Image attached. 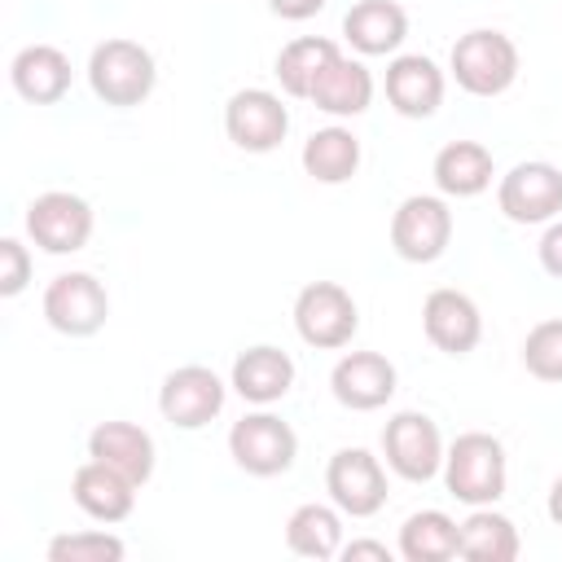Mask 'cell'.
Wrapping results in <instances>:
<instances>
[{"label": "cell", "instance_id": "cell-26", "mask_svg": "<svg viewBox=\"0 0 562 562\" xmlns=\"http://www.w3.org/2000/svg\"><path fill=\"white\" fill-rule=\"evenodd\" d=\"M285 544L299 558H316V562L338 558L342 553V509L334 501L329 505H321V501L299 505L285 518Z\"/></svg>", "mask_w": 562, "mask_h": 562}, {"label": "cell", "instance_id": "cell-18", "mask_svg": "<svg viewBox=\"0 0 562 562\" xmlns=\"http://www.w3.org/2000/svg\"><path fill=\"white\" fill-rule=\"evenodd\" d=\"M9 83L31 105H57L70 92V57L57 44H26L9 61Z\"/></svg>", "mask_w": 562, "mask_h": 562}, {"label": "cell", "instance_id": "cell-1", "mask_svg": "<svg viewBox=\"0 0 562 562\" xmlns=\"http://www.w3.org/2000/svg\"><path fill=\"white\" fill-rule=\"evenodd\" d=\"M509 483V461L505 443L487 430H465L448 443L443 452V487L461 505H496Z\"/></svg>", "mask_w": 562, "mask_h": 562}, {"label": "cell", "instance_id": "cell-35", "mask_svg": "<svg viewBox=\"0 0 562 562\" xmlns=\"http://www.w3.org/2000/svg\"><path fill=\"white\" fill-rule=\"evenodd\" d=\"M544 509H549V522H553V527H562V474L553 479V487H549V501H544Z\"/></svg>", "mask_w": 562, "mask_h": 562}, {"label": "cell", "instance_id": "cell-16", "mask_svg": "<svg viewBox=\"0 0 562 562\" xmlns=\"http://www.w3.org/2000/svg\"><path fill=\"white\" fill-rule=\"evenodd\" d=\"M422 329L443 356H470L483 338V316L479 303L461 290H430L422 303Z\"/></svg>", "mask_w": 562, "mask_h": 562}, {"label": "cell", "instance_id": "cell-31", "mask_svg": "<svg viewBox=\"0 0 562 562\" xmlns=\"http://www.w3.org/2000/svg\"><path fill=\"white\" fill-rule=\"evenodd\" d=\"M31 281V250L18 241V237H4L0 241V294L4 299H18Z\"/></svg>", "mask_w": 562, "mask_h": 562}, {"label": "cell", "instance_id": "cell-8", "mask_svg": "<svg viewBox=\"0 0 562 562\" xmlns=\"http://www.w3.org/2000/svg\"><path fill=\"white\" fill-rule=\"evenodd\" d=\"M496 206L509 224H549L562 215V171L544 158L514 162L496 184Z\"/></svg>", "mask_w": 562, "mask_h": 562}, {"label": "cell", "instance_id": "cell-2", "mask_svg": "<svg viewBox=\"0 0 562 562\" xmlns=\"http://www.w3.org/2000/svg\"><path fill=\"white\" fill-rule=\"evenodd\" d=\"M448 75L470 97H501L518 79V44L496 26H474L452 44Z\"/></svg>", "mask_w": 562, "mask_h": 562}, {"label": "cell", "instance_id": "cell-10", "mask_svg": "<svg viewBox=\"0 0 562 562\" xmlns=\"http://www.w3.org/2000/svg\"><path fill=\"white\" fill-rule=\"evenodd\" d=\"M92 206L79 193L66 189H48L26 206V237L44 250V255H75L88 246L92 237Z\"/></svg>", "mask_w": 562, "mask_h": 562}, {"label": "cell", "instance_id": "cell-4", "mask_svg": "<svg viewBox=\"0 0 562 562\" xmlns=\"http://www.w3.org/2000/svg\"><path fill=\"white\" fill-rule=\"evenodd\" d=\"M294 329L316 351H338L360 329V307L338 281H307L294 294Z\"/></svg>", "mask_w": 562, "mask_h": 562}, {"label": "cell", "instance_id": "cell-27", "mask_svg": "<svg viewBox=\"0 0 562 562\" xmlns=\"http://www.w3.org/2000/svg\"><path fill=\"white\" fill-rule=\"evenodd\" d=\"M518 549H522V540H518L514 518L496 514L492 505H474L470 518L461 522L457 558H465V562H514Z\"/></svg>", "mask_w": 562, "mask_h": 562}, {"label": "cell", "instance_id": "cell-32", "mask_svg": "<svg viewBox=\"0 0 562 562\" xmlns=\"http://www.w3.org/2000/svg\"><path fill=\"white\" fill-rule=\"evenodd\" d=\"M536 255H540V268L562 281V220H549V228H544Z\"/></svg>", "mask_w": 562, "mask_h": 562}, {"label": "cell", "instance_id": "cell-28", "mask_svg": "<svg viewBox=\"0 0 562 562\" xmlns=\"http://www.w3.org/2000/svg\"><path fill=\"white\" fill-rule=\"evenodd\" d=\"M461 522H452L443 509H417L400 527V558L404 562H448L457 558Z\"/></svg>", "mask_w": 562, "mask_h": 562}, {"label": "cell", "instance_id": "cell-11", "mask_svg": "<svg viewBox=\"0 0 562 562\" xmlns=\"http://www.w3.org/2000/svg\"><path fill=\"white\" fill-rule=\"evenodd\" d=\"M110 316V294L92 272H57L44 290V321L66 338H92Z\"/></svg>", "mask_w": 562, "mask_h": 562}, {"label": "cell", "instance_id": "cell-24", "mask_svg": "<svg viewBox=\"0 0 562 562\" xmlns=\"http://www.w3.org/2000/svg\"><path fill=\"white\" fill-rule=\"evenodd\" d=\"M307 101H312L316 110L334 114V119H356V114H364L369 101H373V75H369V66H364L360 57H338V61L316 79V88H312Z\"/></svg>", "mask_w": 562, "mask_h": 562}, {"label": "cell", "instance_id": "cell-3", "mask_svg": "<svg viewBox=\"0 0 562 562\" xmlns=\"http://www.w3.org/2000/svg\"><path fill=\"white\" fill-rule=\"evenodd\" d=\"M88 83L105 105L132 110V105L149 101V92L158 83L154 53L136 40H101L88 57Z\"/></svg>", "mask_w": 562, "mask_h": 562}, {"label": "cell", "instance_id": "cell-6", "mask_svg": "<svg viewBox=\"0 0 562 562\" xmlns=\"http://www.w3.org/2000/svg\"><path fill=\"white\" fill-rule=\"evenodd\" d=\"M452 241V206L435 193H408L391 215V246L404 263H435Z\"/></svg>", "mask_w": 562, "mask_h": 562}, {"label": "cell", "instance_id": "cell-23", "mask_svg": "<svg viewBox=\"0 0 562 562\" xmlns=\"http://www.w3.org/2000/svg\"><path fill=\"white\" fill-rule=\"evenodd\" d=\"M338 57H342V48H338L334 40H325V35H299V40H290V44L277 53L272 75H277V83H281L285 97L307 101L312 88H316V79H321Z\"/></svg>", "mask_w": 562, "mask_h": 562}, {"label": "cell", "instance_id": "cell-5", "mask_svg": "<svg viewBox=\"0 0 562 562\" xmlns=\"http://www.w3.org/2000/svg\"><path fill=\"white\" fill-rule=\"evenodd\" d=\"M228 457L255 474V479H277L294 465L299 457V435L290 422H281L277 413H246L241 422H233L228 430Z\"/></svg>", "mask_w": 562, "mask_h": 562}, {"label": "cell", "instance_id": "cell-17", "mask_svg": "<svg viewBox=\"0 0 562 562\" xmlns=\"http://www.w3.org/2000/svg\"><path fill=\"white\" fill-rule=\"evenodd\" d=\"M88 457L101 461V465H110V470H119L136 487H145L154 479V461H158L154 435L145 426H136V422H101V426H92Z\"/></svg>", "mask_w": 562, "mask_h": 562}, {"label": "cell", "instance_id": "cell-25", "mask_svg": "<svg viewBox=\"0 0 562 562\" xmlns=\"http://www.w3.org/2000/svg\"><path fill=\"white\" fill-rule=\"evenodd\" d=\"M303 171L316 184H347L360 171V136L342 123L312 132L303 140Z\"/></svg>", "mask_w": 562, "mask_h": 562}, {"label": "cell", "instance_id": "cell-12", "mask_svg": "<svg viewBox=\"0 0 562 562\" xmlns=\"http://www.w3.org/2000/svg\"><path fill=\"white\" fill-rule=\"evenodd\" d=\"M325 492L347 518H373L386 505V470L369 448H338L325 465Z\"/></svg>", "mask_w": 562, "mask_h": 562}, {"label": "cell", "instance_id": "cell-34", "mask_svg": "<svg viewBox=\"0 0 562 562\" xmlns=\"http://www.w3.org/2000/svg\"><path fill=\"white\" fill-rule=\"evenodd\" d=\"M347 562H360V558H373V562H391V549L382 540H342V553Z\"/></svg>", "mask_w": 562, "mask_h": 562}, {"label": "cell", "instance_id": "cell-30", "mask_svg": "<svg viewBox=\"0 0 562 562\" xmlns=\"http://www.w3.org/2000/svg\"><path fill=\"white\" fill-rule=\"evenodd\" d=\"M522 364L540 382H562V316L540 321L522 338Z\"/></svg>", "mask_w": 562, "mask_h": 562}, {"label": "cell", "instance_id": "cell-21", "mask_svg": "<svg viewBox=\"0 0 562 562\" xmlns=\"http://www.w3.org/2000/svg\"><path fill=\"white\" fill-rule=\"evenodd\" d=\"M342 40L360 57H386L408 40V13L395 0H360L342 18Z\"/></svg>", "mask_w": 562, "mask_h": 562}, {"label": "cell", "instance_id": "cell-33", "mask_svg": "<svg viewBox=\"0 0 562 562\" xmlns=\"http://www.w3.org/2000/svg\"><path fill=\"white\" fill-rule=\"evenodd\" d=\"M325 4H329V0H268V9H272L277 18H285V22H307V18H316Z\"/></svg>", "mask_w": 562, "mask_h": 562}, {"label": "cell", "instance_id": "cell-29", "mask_svg": "<svg viewBox=\"0 0 562 562\" xmlns=\"http://www.w3.org/2000/svg\"><path fill=\"white\" fill-rule=\"evenodd\" d=\"M127 544L110 531H61L48 540V562H123Z\"/></svg>", "mask_w": 562, "mask_h": 562}, {"label": "cell", "instance_id": "cell-15", "mask_svg": "<svg viewBox=\"0 0 562 562\" xmlns=\"http://www.w3.org/2000/svg\"><path fill=\"white\" fill-rule=\"evenodd\" d=\"M443 70L426 53H400L386 66V101L400 119H430L443 105Z\"/></svg>", "mask_w": 562, "mask_h": 562}, {"label": "cell", "instance_id": "cell-7", "mask_svg": "<svg viewBox=\"0 0 562 562\" xmlns=\"http://www.w3.org/2000/svg\"><path fill=\"white\" fill-rule=\"evenodd\" d=\"M443 452L439 426L417 408H404L382 426V457L408 483H430L443 470Z\"/></svg>", "mask_w": 562, "mask_h": 562}, {"label": "cell", "instance_id": "cell-9", "mask_svg": "<svg viewBox=\"0 0 562 562\" xmlns=\"http://www.w3.org/2000/svg\"><path fill=\"white\" fill-rule=\"evenodd\" d=\"M224 395H228V386L220 382L215 369H206V364H180L158 386V413L176 430H202L206 422H215L224 413Z\"/></svg>", "mask_w": 562, "mask_h": 562}, {"label": "cell", "instance_id": "cell-20", "mask_svg": "<svg viewBox=\"0 0 562 562\" xmlns=\"http://www.w3.org/2000/svg\"><path fill=\"white\" fill-rule=\"evenodd\" d=\"M70 496H75V505H79L92 522H105V527H110V522H123V518L136 509V483L123 479L119 470L92 461V457L75 470Z\"/></svg>", "mask_w": 562, "mask_h": 562}, {"label": "cell", "instance_id": "cell-13", "mask_svg": "<svg viewBox=\"0 0 562 562\" xmlns=\"http://www.w3.org/2000/svg\"><path fill=\"white\" fill-rule=\"evenodd\" d=\"M224 132L246 154H272L290 132V110L268 88H241L224 105Z\"/></svg>", "mask_w": 562, "mask_h": 562}, {"label": "cell", "instance_id": "cell-19", "mask_svg": "<svg viewBox=\"0 0 562 562\" xmlns=\"http://www.w3.org/2000/svg\"><path fill=\"white\" fill-rule=\"evenodd\" d=\"M228 386H233L246 404L268 408V404H277V400L290 395V386H294V360H290L281 347H272V342L246 347V351L233 360Z\"/></svg>", "mask_w": 562, "mask_h": 562}, {"label": "cell", "instance_id": "cell-14", "mask_svg": "<svg viewBox=\"0 0 562 562\" xmlns=\"http://www.w3.org/2000/svg\"><path fill=\"white\" fill-rule=\"evenodd\" d=\"M395 386H400V373L382 351H347L329 369V391L351 413H373V408L391 404Z\"/></svg>", "mask_w": 562, "mask_h": 562}, {"label": "cell", "instance_id": "cell-22", "mask_svg": "<svg viewBox=\"0 0 562 562\" xmlns=\"http://www.w3.org/2000/svg\"><path fill=\"white\" fill-rule=\"evenodd\" d=\"M430 176H435V189L443 198H479L492 184L496 162H492V149L479 140H448L435 154Z\"/></svg>", "mask_w": 562, "mask_h": 562}]
</instances>
